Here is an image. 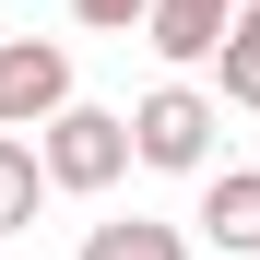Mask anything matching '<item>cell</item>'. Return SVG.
I'll return each instance as SVG.
<instances>
[{
	"instance_id": "obj_4",
	"label": "cell",
	"mask_w": 260,
	"mask_h": 260,
	"mask_svg": "<svg viewBox=\"0 0 260 260\" xmlns=\"http://www.w3.org/2000/svg\"><path fill=\"white\" fill-rule=\"evenodd\" d=\"M189 225L213 237V260H260V166L201 178V213H189Z\"/></svg>"
},
{
	"instance_id": "obj_8",
	"label": "cell",
	"mask_w": 260,
	"mask_h": 260,
	"mask_svg": "<svg viewBox=\"0 0 260 260\" xmlns=\"http://www.w3.org/2000/svg\"><path fill=\"white\" fill-rule=\"evenodd\" d=\"M36 189H48V178H36V142H0V237L36 225Z\"/></svg>"
},
{
	"instance_id": "obj_1",
	"label": "cell",
	"mask_w": 260,
	"mask_h": 260,
	"mask_svg": "<svg viewBox=\"0 0 260 260\" xmlns=\"http://www.w3.org/2000/svg\"><path fill=\"white\" fill-rule=\"evenodd\" d=\"M36 178H48V189H83V201H95V189H118V178H130V118L71 95L48 130H36Z\"/></svg>"
},
{
	"instance_id": "obj_9",
	"label": "cell",
	"mask_w": 260,
	"mask_h": 260,
	"mask_svg": "<svg viewBox=\"0 0 260 260\" xmlns=\"http://www.w3.org/2000/svg\"><path fill=\"white\" fill-rule=\"evenodd\" d=\"M71 12H83V24H107V36H130V24L154 12V0H71Z\"/></svg>"
},
{
	"instance_id": "obj_6",
	"label": "cell",
	"mask_w": 260,
	"mask_h": 260,
	"mask_svg": "<svg viewBox=\"0 0 260 260\" xmlns=\"http://www.w3.org/2000/svg\"><path fill=\"white\" fill-rule=\"evenodd\" d=\"M83 260H189V237L130 213V225H95V237H83Z\"/></svg>"
},
{
	"instance_id": "obj_2",
	"label": "cell",
	"mask_w": 260,
	"mask_h": 260,
	"mask_svg": "<svg viewBox=\"0 0 260 260\" xmlns=\"http://www.w3.org/2000/svg\"><path fill=\"white\" fill-rule=\"evenodd\" d=\"M213 130H225V107H213L201 83H154V95L130 107V166H166V178H213Z\"/></svg>"
},
{
	"instance_id": "obj_3",
	"label": "cell",
	"mask_w": 260,
	"mask_h": 260,
	"mask_svg": "<svg viewBox=\"0 0 260 260\" xmlns=\"http://www.w3.org/2000/svg\"><path fill=\"white\" fill-rule=\"evenodd\" d=\"M59 107H71V48H48V36H0V142L48 130Z\"/></svg>"
},
{
	"instance_id": "obj_10",
	"label": "cell",
	"mask_w": 260,
	"mask_h": 260,
	"mask_svg": "<svg viewBox=\"0 0 260 260\" xmlns=\"http://www.w3.org/2000/svg\"><path fill=\"white\" fill-rule=\"evenodd\" d=\"M248 12H260V0H248Z\"/></svg>"
},
{
	"instance_id": "obj_5",
	"label": "cell",
	"mask_w": 260,
	"mask_h": 260,
	"mask_svg": "<svg viewBox=\"0 0 260 260\" xmlns=\"http://www.w3.org/2000/svg\"><path fill=\"white\" fill-rule=\"evenodd\" d=\"M237 12H248V0H154V12H142V24H154V59H178V71H189V59H213Z\"/></svg>"
},
{
	"instance_id": "obj_7",
	"label": "cell",
	"mask_w": 260,
	"mask_h": 260,
	"mask_svg": "<svg viewBox=\"0 0 260 260\" xmlns=\"http://www.w3.org/2000/svg\"><path fill=\"white\" fill-rule=\"evenodd\" d=\"M213 59H225V95H237V107L260 118V12H237V24H225V48H213Z\"/></svg>"
}]
</instances>
